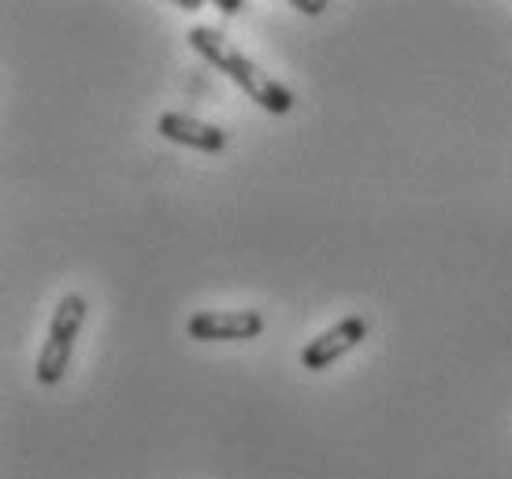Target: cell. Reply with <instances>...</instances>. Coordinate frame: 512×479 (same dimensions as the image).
Instances as JSON below:
<instances>
[{"label": "cell", "mask_w": 512, "mask_h": 479, "mask_svg": "<svg viewBox=\"0 0 512 479\" xmlns=\"http://www.w3.org/2000/svg\"><path fill=\"white\" fill-rule=\"evenodd\" d=\"M190 45L201 52L216 71H223V75L231 78L234 86H242V90L249 93V101H256L264 112H271V116H286V112L294 108V93L286 90L282 82H275L268 71H260V67H256L245 52L234 49L219 30H212V26H193Z\"/></svg>", "instance_id": "6da1fadb"}, {"label": "cell", "mask_w": 512, "mask_h": 479, "mask_svg": "<svg viewBox=\"0 0 512 479\" xmlns=\"http://www.w3.org/2000/svg\"><path fill=\"white\" fill-rule=\"evenodd\" d=\"M368 338V320L364 316H346V320H338L331 331H323L320 338H312L301 353V364H305L308 372H323V368H331L334 361H342L346 353H353Z\"/></svg>", "instance_id": "277c9868"}, {"label": "cell", "mask_w": 512, "mask_h": 479, "mask_svg": "<svg viewBox=\"0 0 512 479\" xmlns=\"http://www.w3.org/2000/svg\"><path fill=\"white\" fill-rule=\"evenodd\" d=\"M186 335L197 342H245L264 335V316L253 309H205L190 316Z\"/></svg>", "instance_id": "3957f363"}, {"label": "cell", "mask_w": 512, "mask_h": 479, "mask_svg": "<svg viewBox=\"0 0 512 479\" xmlns=\"http://www.w3.org/2000/svg\"><path fill=\"white\" fill-rule=\"evenodd\" d=\"M86 312H90V305H86L82 294L60 298V305L52 312L49 338H45V346H41V353H38V368H34L38 383L56 387V383L64 379L67 364H71V353H75V338H78V331H82V324H86Z\"/></svg>", "instance_id": "7a4b0ae2"}, {"label": "cell", "mask_w": 512, "mask_h": 479, "mask_svg": "<svg viewBox=\"0 0 512 479\" xmlns=\"http://www.w3.org/2000/svg\"><path fill=\"white\" fill-rule=\"evenodd\" d=\"M294 8H297V12H305V15L327 12V4H323V0H294Z\"/></svg>", "instance_id": "8992f818"}, {"label": "cell", "mask_w": 512, "mask_h": 479, "mask_svg": "<svg viewBox=\"0 0 512 479\" xmlns=\"http://www.w3.org/2000/svg\"><path fill=\"white\" fill-rule=\"evenodd\" d=\"M175 4H179L182 12H197L201 8V0H175Z\"/></svg>", "instance_id": "ba28073f"}, {"label": "cell", "mask_w": 512, "mask_h": 479, "mask_svg": "<svg viewBox=\"0 0 512 479\" xmlns=\"http://www.w3.org/2000/svg\"><path fill=\"white\" fill-rule=\"evenodd\" d=\"M156 130L164 134L167 142L190 145V149H201V153H223V145H227V134H223V130L186 116V112H164L160 123H156Z\"/></svg>", "instance_id": "5b68a950"}, {"label": "cell", "mask_w": 512, "mask_h": 479, "mask_svg": "<svg viewBox=\"0 0 512 479\" xmlns=\"http://www.w3.org/2000/svg\"><path fill=\"white\" fill-rule=\"evenodd\" d=\"M216 4H219V8H223V15H238V12H242V8H245L242 0H216Z\"/></svg>", "instance_id": "52a82bcc"}]
</instances>
